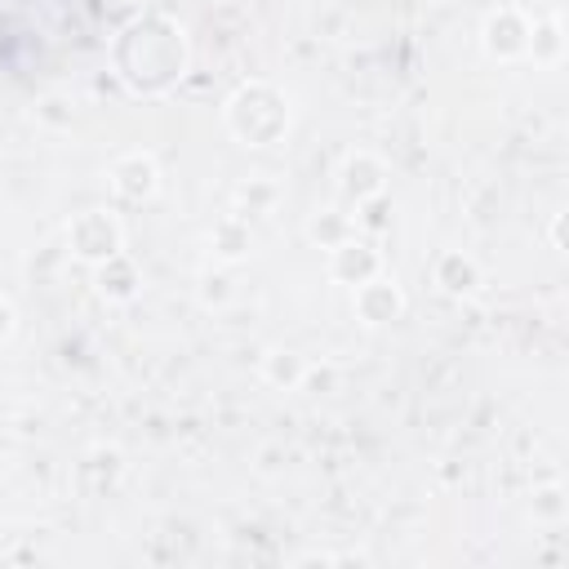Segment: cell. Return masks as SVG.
<instances>
[{"label": "cell", "instance_id": "1", "mask_svg": "<svg viewBox=\"0 0 569 569\" xmlns=\"http://www.w3.org/2000/svg\"><path fill=\"white\" fill-rule=\"evenodd\" d=\"M107 62H111V76L120 80V89L129 98H142V102L169 98L187 80V67H191L187 27L169 13H156V9L133 13L111 36Z\"/></svg>", "mask_w": 569, "mask_h": 569}, {"label": "cell", "instance_id": "2", "mask_svg": "<svg viewBox=\"0 0 569 569\" xmlns=\"http://www.w3.org/2000/svg\"><path fill=\"white\" fill-rule=\"evenodd\" d=\"M222 124L240 147H276L293 124V102L271 80H244L222 102Z\"/></svg>", "mask_w": 569, "mask_h": 569}, {"label": "cell", "instance_id": "3", "mask_svg": "<svg viewBox=\"0 0 569 569\" xmlns=\"http://www.w3.org/2000/svg\"><path fill=\"white\" fill-rule=\"evenodd\" d=\"M67 249H71V258L98 267V262L124 253V227L111 209H80L67 222Z\"/></svg>", "mask_w": 569, "mask_h": 569}, {"label": "cell", "instance_id": "4", "mask_svg": "<svg viewBox=\"0 0 569 569\" xmlns=\"http://www.w3.org/2000/svg\"><path fill=\"white\" fill-rule=\"evenodd\" d=\"M529 13L516 4H498L480 22V49L489 62H520L529 53Z\"/></svg>", "mask_w": 569, "mask_h": 569}, {"label": "cell", "instance_id": "5", "mask_svg": "<svg viewBox=\"0 0 569 569\" xmlns=\"http://www.w3.org/2000/svg\"><path fill=\"white\" fill-rule=\"evenodd\" d=\"M387 178H391V169L373 151H347L338 164V200L360 209V204L387 196Z\"/></svg>", "mask_w": 569, "mask_h": 569}, {"label": "cell", "instance_id": "6", "mask_svg": "<svg viewBox=\"0 0 569 569\" xmlns=\"http://www.w3.org/2000/svg\"><path fill=\"white\" fill-rule=\"evenodd\" d=\"M107 182H111L116 200H124V204H147V200H156V191H160V164H156L151 151H124V156H116V160L107 164Z\"/></svg>", "mask_w": 569, "mask_h": 569}, {"label": "cell", "instance_id": "7", "mask_svg": "<svg viewBox=\"0 0 569 569\" xmlns=\"http://www.w3.org/2000/svg\"><path fill=\"white\" fill-rule=\"evenodd\" d=\"M405 307H409V298H405V289L391 280V276H373V280H365V284H356L351 289V311H356V320L365 325V329H387V325H396L400 316H405Z\"/></svg>", "mask_w": 569, "mask_h": 569}, {"label": "cell", "instance_id": "8", "mask_svg": "<svg viewBox=\"0 0 569 569\" xmlns=\"http://www.w3.org/2000/svg\"><path fill=\"white\" fill-rule=\"evenodd\" d=\"M325 271H329L333 284L356 289V284H365V280H373V276L382 271V253H378L369 240L347 236L342 244H333V249L325 253Z\"/></svg>", "mask_w": 569, "mask_h": 569}, {"label": "cell", "instance_id": "9", "mask_svg": "<svg viewBox=\"0 0 569 569\" xmlns=\"http://www.w3.org/2000/svg\"><path fill=\"white\" fill-rule=\"evenodd\" d=\"M120 476H124V453H120L116 445H93V449H84V458L76 462V489H80L84 498L111 493V489L120 485Z\"/></svg>", "mask_w": 569, "mask_h": 569}, {"label": "cell", "instance_id": "10", "mask_svg": "<svg viewBox=\"0 0 569 569\" xmlns=\"http://www.w3.org/2000/svg\"><path fill=\"white\" fill-rule=\"evenodd\" d=\"M431 284H436L445 298L462 302V298H471V293L485 284V276H480V262H476L471 253H462V249H445V253L431 262Z\"/></svg>", "mask_w": 569, "mask_h": 569}, {"label": "cell", "instance_id": "11", "mask_svg": "<svg viewBox=\"0 0 569 569\" xmlns=\"http://www.w3.org/2000/svg\"><path fill=\"white\" fill-rule=\"evenodd\" d=\"M204 244H209V258H213L218 267H236V262H244V258L253 253V227H249V218H240V213H222V218L209 227Z\"/></svg>", "mask_w": 569, "mask_h": 569}, {"label": "cell", "instance_id": "12", "mask_svg": "<svg viewBox=\"0 0 569 569\" xmlns=\"http://www.w3.org/2000/svg\"><path fill=\"white\" fill-rule=\"evenodd\" d=\"M93 284H98V298L124 307V302H133L142 293V271H138V262L129 253H116V258L93 267Z\"/></svg>", "mask_w": 569, "mask_h": 569}, {"label": "cell", "instance_id": "13", "mask_svg": "<svg viewBox=\"0 0 569 569\" xmlns=\"http://www.w3.org/2000/svg\"><path fill=\"white\" fill-rule=\"evenodd\" d=\"M262 382L276 387V391H302V378H307V356L293 351V347H271L258 365Z\"/></svg>", "mask_w": 569, "mask_h": 569}, {"label": "cell", "instance_id": "14", "mask_svg": "<svg viewBox=\"0 0 569 569\" xmlns=\"http://www.w3.org/2000/svg\"><path fill=\"white\" fill-rule=\"evenodd\" d=\"M302 236L316 244V249H333V244H342L347 236H356V222H351V213L342 209V204H325V209H316L307 222H302Z\"/></svg>", "mask_w": 569, "mask_h": 569}, {"label": "cell", "instance_id": "15", "mask_svg": "<svg viewBox=\"0 0 569 569\" xmlns=\"http://www.w3.org/2000/svg\"><path fill=\"white\" fill-rule=\"evenodd\" d=\"M533 67H560L565 58V27H560V13H542L529 22V53Z\"/></svg>", "mask_w": 569, "mask_h": 569}, {"label": "cell", "instance_id": "16", "mask_svg": "<svg viewBox=\"0 0 569 569\" xmlns=\"http://www.w3.org/2000/svg\"><path fill=\"white\" fill-rule=\"evenodd\" d=\"M276 204H280V187H276L271 178H249V182L236 187V209H231V213L258 218V213H271Z\"/></svg>", "mask_w": 569, "mask_h": 569}, {"label": "cell", "instance_id": "17", "mask_svg": "<svg viewBox=\"0 0 569 569\" xmlns=\"http://www.w3.org/2000/svg\"><path fill=\"white\" fill-rule=\"evenodd\" d=\"M231 298H236V280L227 276V267L200 271V280H196V302H200L204 311H222Z\"/></svg>", "mask_w": 569, "mask_h": 569}, {"label": "cell", "instance_id": "18", "mask_svg": "<svg viewBox=\"0 0 569 569\" xmlns=\"http://www.w3.org/2000/svg\"><path fill=\"white\" fill-rule=\"evenodd\" d=\"M529 516H533L538 525H560V520L569 516V498H565V489H560V485H542V489H533V493H529Z\"/></svg>", "mask_w": 569, "mask_h": 569}, {"label": "cell", "instance_id": "19", "mask_svg": "<svg viewBox=\"0 0 569 569\" xmlns=\"http://www.w3.org/2000/svg\"><path fill=\"white\" fill-rule=\"evenodd\" d=\"M13 333H18V307H13V302L0 293V347H4Z\"/></svg>", "mask_w": 569, "mask_h": 569}, {"label": "cell", "instance_id": "20", "mask_svg": "<svg viewBox=\"0 0 569 569\" xmlns=\"http://www.w3.org/2000/svg\"><path fill=\"white\" fill-rule=\"evenodd\" d=\"M360 209H365V218H360L365 227H373V231L387 227V218H382V213H387V196H378V200H369V204H360Z\"/></svg>", "mask_w": 569, "mask_h": 569}, {"label": "cell", "instance_id": "21", "mask_svg": "<svg viewBox=\"0 0 569 569\" xmlns=\"http://www.w3.org/2000/svg\"><path fill=\"white\" fill-rule=\"evenodd\" d=\"M551 249H565V218L556 213V222H551Z\"/></svg>", "mask_w": 569, "mask_h": 569}]
</instances>
